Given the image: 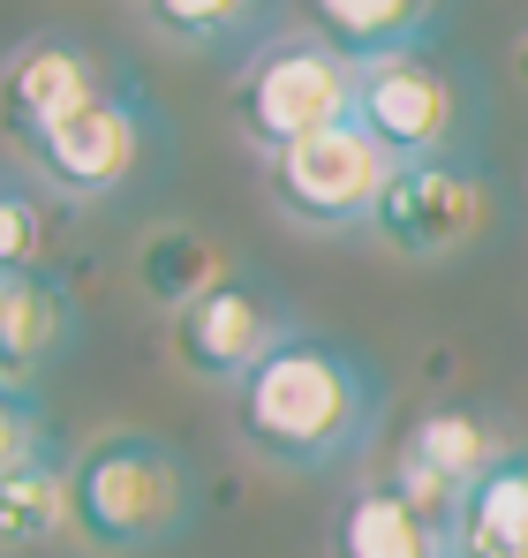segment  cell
Here are the masks:
<instances>
[{
    "mask_svg": "<svg viewBox=\"0 0 528 558\" xmlns=\"http://www.w3.org/2000/svg\"><path fill=\"white\" fill-rule=\"evenodd\" d=\"M235 438L279 475H325L377 438L385 377L333 332H287L235 392Z\"/></svg>",
    "mask_w": 528,
    "mask_h": 558,
    "instance_id": "6da1fadb",
    "label": "cell"
},
{
    "mask_svg": "<svg viewBox=\"0 0 528 558\" xmlns=\"http://www.w3.org/2000/svg\"><path fill=\"white\" fill-rule=\"evenodd\" d=\"M196 521V468L152 430H98L69 453V536L84 551H159Z\"/></svg>",
    "mask_w": 528,
    "mask_h": 558,
    "instance_id": "7a4b0ae2",
    "label": "cell"
},
{
    "mask_svg": "<svg viewBox=\"0 0 528 558\" xmlns=\"http://www.w3.org/2000/svg\"><path fill=\"white\" fill-rule=\"evenodd\" d=\"M355 92H362V69H348L325 38L279 31L272 46H257V53L242 61L227 106H235L242 144L264 151V159H279V151H295V144H310V136L355 121Z\"/></svg>",
    "mask_w": 528,
    "mask_h": 558,
    "instance_id": "3957f363",
    "label": "cell"
},
{
    "mask_svg": "<svg viewBox=\"0 0 528 558\" xmlns=\"http://www.w3.org/2000/svg\"><path fill=\"white\" fill-rule=\"evenodd\" d=\"M393 159L385 144L362 129V121H340L279 159H264V189H272V211L310 227V234H370L385 189H393Z\"/></svg>",
    "mask_w": 528,
    "mask_h": 558,
    "instance_id": "277c9868",
    "label": "cell"
},
{
    "mask_svg": "<svg viewBox=\"0 0 528 558\" xmlns=\"http://www.w3.org/2000/svg\"><path fill=\"white\" fill-rule=\"evenodd\" d=\"M483 227H491V182H483V167L468 151L400 167L385 204H377V219H370V234L408 265H445V257L476 250Z\"/></svg>",
    "mask_w": 528,
    "mask_h": 558,
    "instance_id": "5b68a950",
    "label": "cell"
},
{
    "mask_svg": "<svg viewBox=\"0 0 528 558\" xmlns=\"http://www.w3.org/2000/svg\"><path fill=\"white\" fill-rule=\"evenodd\" d=\"M287 332H302V325H295V310L279 302V287H264L257 272H227L212 294H196L175 325H167V348H175L181 377L235 392Z\"/></svg>",
    "mask_w": 528,
    "mask_h": 558,
    "instance_id": "8992f818",
    "label": "cell"
},
{
    "mask_svg": "<svg viewBox=\"0 0 528 558\" xmlns=\"http://www.w3.org/2000/svg\"><path fill=\"white\" fill-rule=\"evenodd\" d=\"M106 84H113V69L91 53L76 31H38V38H23L0 61V136L31 167Z\"/></svg>",
    "mask_w": 528,
    "mask_h": 558,
    "instance_id": "52a82bcc",
    "label": "cell"
},
{
    "mask_svg": "<svg viewBox=\"0 0 528 558\" xmlns=\"http://www.w3.org/2000/svg\"><path fill=\"white\" fill-rule=\"evenodd\" d=\"M144 159H152V106H144V92H136L129 76H113L61 136L31 159V174H38V189H53V196L98 204V196H121V189L136 182Z\"/></svg>",
    "mask_w": 528,
    "mask_h": 558,
    "instance_id": "ba28073f",
    "label": "cell"
},
{
    "mask_svg": "<svg viewBox=\"0 0 528 558\" xmlns=\"http://www.w3.org/2000/svg\"><path fill=\"white\" fill-rule=\"evenodd\" d=\"M355 121L385 144V159H393V167L445 159V151H460L468 92H460V76H453L445 61H431V53H400V61L362 69Z\"/></svg>",
    "mask_w": 528,
    "mask_h": 558,
    "instance_id": "9c48e42d",
    "label": "cell"
},
{
    "mask_svg": "<svg viewBox=\"0 0 528 558\" xmlns=\"http://www.w3.org/2000/svg\"><path fill=\"white\" fill-rule=\"evenodd\" d=\"M310 38H325L348 69H377V61H400V53H431V38L445 31L439 0H317L302 8Z\"/></svg>",
    "mask_w": 528,
    "mask_h": 558,
    "instance_id": "30bf717a",
    "label": "cell"
},
{
    "mask_svg": "<svg viewBox=\"0 0 528 558\" xmlns=\"http://www.w3.org/2000/svg\"><path fill=\"white\" fill-rule=\"evenodd\" d=\"M76 340V294L53 265H31V272H0V371L38 377L53 371Z\"/></svg>",
    "mask_w": 528,
    "mask_h": 558,
    "instance_id": "8fae6325",
    "label": "cell"
},
{
    "mask_svg": "<svg viewBox=\"0 0 528 558\" xmlns=\"http://www.w3.org/2000/svg\"><path fill=\"white\" fill-rule=\"evenodd\" d=\"M400 453L416 468H431V475H445V483L468 498L491 468L514 453V438H506V423H499L483 400H439V408H423V415L408 423Z\"/></svg>",
    "mask_w": 528,
    "mask_h": 558,
    "instance_id": "7c38bea8",
    "label": "cell"
},
{
    "mask_svg": "<svg viewBox=\"0 0 528 558\" xmlns=\"http://www.w3.org/2000/svg\"><path fill=\"white\" fill-rule=\"evenodd\" d=\"M227 272H235L227 250H219L204 227H189V219H159V227L136 242V294H144L167 325H175L196 294H212Z\"/></svg>",
    "mask_w": 528,
    "mask_h": 558,
    "instance_id": "4fadbf2b",
    "label": "cell"
},
{
    "mask_svg": "<svg viewBox=\"0 0 528 558\" xmlns=\"http://www.w3.org/2000/svg\"><path fill=\"white\" fill-rule=\"evenodd\" d=\"M152 38H167L181 53H257L279 38V8L264 0H144L136 8Z\"/></svg>",
    "mask_w": 528,
    "mask_h": 558,
    "instance_id": "5bb4252c",
    "label": "cell"
},
{
    "mask_svg": "<svg viewBox=\"0 0 528 558\" xmlns=\"http://www.w3.org/2000/svg\"><path fill=\"white\" fill-rule=\"evenodd\" d=\"M453 558H528V446H514L460 498Z\"/></svg>",
    "mask_w": 528,
    "mask_h": 558,
    "instance_id": "9a60e30c",
    "label": "cell"
},
{
    "mask_svg": "<svg viewBox=\"0 0 528 558\" xmlns=\"http://www.w3.org/2000/svg\"><path fill=\"white\" fill-rule=\"evenodd\" d=\"M333 558H453V544L423 513H408L385 483H362L333 521Z\"/></svg>",
    "mask_w": 528,
    "mask_h": 558,
    "instance_id": "2e32d148",
    "label": "cell"
},
{
    "mask_svg": "<svg viewBox=\"0 0 528 558\" xmlns=\"http://www.w3.org/2000/svg\"><path fill=\"white\" fill-rule=\"evenodd\" d=\"M69 529V453L46 438L15 475H0V558L38 551Z\"/></svg>",
    "mask_w": 528,
    "mask_h": 558,
    "instance_id": "e0dca14e",
    "label": "cell"
},
{
    "mask_svg": "<svg viewBox=\"0 0 528 558\" xmlns=\"http://www.w3.org/2000/svg\"><path fill=\"white\" fill-rule=\"evenodd\" d=\"M46 196H53V189L0 182V272L46 265Z\"/></svg>",
    "mask_w": 528,
    "mask_h": 558,
    "instance_id": "ac0fdd59",
    "label": "cell"
},
{
    "mask_svg": "<svg viewBox=\"0 0 528 558\" xmlns=\"http://www.w3.org/2000/svg\"><path fill=\"white\" fill-rule=\"evenodd\" d=\"M46 438H53V430H46V400H38V385L15 377V371H0V475H15Z\"/></svg>",
    "mask_w": 528,
    "mask_h": 558,
    "instance_id": "d6986e66",
    "label": "cell"
},
{
    "mask_svg": "<svg viewBox=\"0 0 528 558\" xmlns=\"http://www.w3.org/2000/svg\"><path fill=\"white\" fill-rule=\"evenodd\" d=\"M514 69H521V84H528V31L514 38Z\"/></svg>",
    "mask_w": 528,
    "mask_h": 558,
    "instance_id": "ffe728a7",
    "label": "cell"
}]
</instances>
